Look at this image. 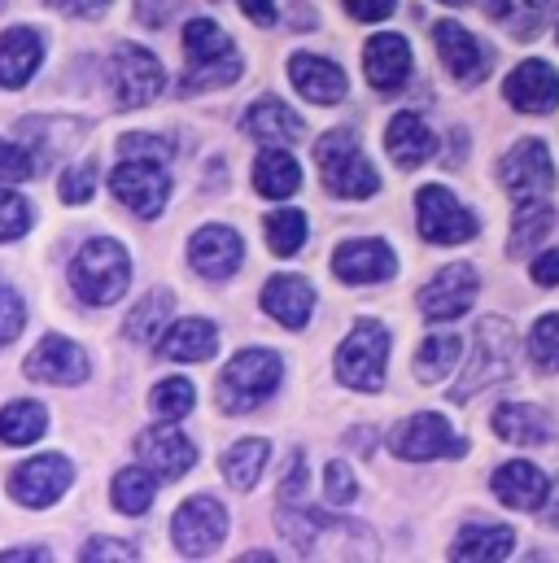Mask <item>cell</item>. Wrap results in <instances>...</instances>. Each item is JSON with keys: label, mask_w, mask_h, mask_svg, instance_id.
I'll return each instance as SVG.
<instances>
[{"label": "cell", "mask_w": 559, "mask_h": 563, "mask_svg": "<svg viewBox=\"0 0 559 563\" xmlns=\"http://www.w3.org/2000/svg\"><path fill=\"white\" fill-rule=\"evenodd\" d=\"M432 44H437L441 66H446L459 84H481V79H485L490 57H485V48L476 44L472 31H463L459 22H437V26H432Z\"/></svg>", "instance_id": "obj_19"}, {"label": "cell", "mask_w": 559, "mask_h": 563, "mask_svg": "<svg viewBox=\"0 0 559 563\" xmlns=\"http://www.w3.org/2000/svg\"><path fill=\"white\" fill-rule=\"evenodd\" d=\"M4 563H26V560H48V551L44 547H18V551H4L0 555Z\"/></svg>", "instance_id": "obj_57"}, {"label": "cell", "mask_w": 559, "mask_h": 563, "mask_svg": "<svg viewBox=\"0 0 559 563\" xmlns=\"http://www.w3.org/2000/svg\"><path fill=\"white\" fill-rule=\"evenodd\" d=\"M188 0H136V18L144 26H166V22H175V13Z\"/></svg>", "instance_id": "obj_51"}, {"label": "cell", "mask_w": 559, "mask_h": 563, "mask_svg": "<svg viewBox=\"0 0 559 563\" xmlns=\"http://www.w3.org/2000/svg\"><path fill=\"white\" fill-rule=\"evenodd\" d=\"M472 301H476V272L468 263H454V267L437 272L419 288V310H424L428 323H450V319L468 314Z\"/></svg>", "instance_id": "obj_14"}, {"label": "cell", "mask_w": 559, "mask_h": 563, "mask_svg": "<svg viewBox=\"0 0 559 563\" xmlns=\"http://www.w3.org/2000/svg\"><path fill=\"white\" fill-rule=\"evenodd\" d=\"M70 459L62 454H40V459H26L13 476H9V489L22 507H53L66 489H70Z\"/></svg>", "instance_id": "obj_15"}, {"label": "cell", "mask_w": 559, "mask_h": 563, "mask_svg": "<svg viewBox=\"0 0 559 563\" xmlns=\"http://www.w3.org/2000/svg\"><path fill=\"white\" fill-rule=\"evenodd\" d=\"M241 13L250 22H259V26H272L276 22V4L272 0H241Z\"/></svg>", "instance_id": "obj_55"}, {"label": "cell", "mask_w": 559, "mask_h": 563, "mask_svg": "<svg viewBox=\"0 0 559 563\" xmlns=\"http://www.w3.org/2000/svg\"><path fill=\"white\" fill-rule=\"evenodd\" d=\"M288 79H293V88L306 97V101H315V106H337L341 97H346V75H341V66L337 62H328V57H315V53H297L293 62H288Z\"/></svg>", "instance_id": "obj_24"}, {"label": "cell", "mask_w": 559, "mask_h": 563, "mask_svg": "<svg viewBox=\"0 0 559 563\" xmlns=\"http://www.w3.org/2000/svg\"><path fill=\"white\" fill-rule=\"evenodd\" d=\"M245 132L254 136L259 144H297L306 136V123L284 106L276 97H263V101H254L250 106V114H245Z\"/></svg>", "instance_id": "obj_28"}, {"label": "cell", "mask_w": 559, "mask_h": 563, "mask_svg": "<svg viewBox=\"0 0 559 563\" xmlns=\"http://www.w3.org/2000/svg\"><path fill=\"white\" fill-rule=\"evenodd\" d=\"M128 284H132V263H128V250L119 241H88L70 263V288L88 306L119 301L128 292Z\"/></svg>", "instance_id": "obj_6"}, {"label": "cell", "mask_w": 559, "mask_h": 563, "mask_svg": "<svg viewBox=\"0 0 559 563\" xmlns=\"http://www.w3.org/2000/svg\"><path fill=\"white\" fill-rule=\"evenodd\" d=\"M529 363L538 372H559V314H542L529 332Z\"/></svg>", "instance_id": "obj_41"}, {"label": "cell", "mask_w": 559, "mask_h": 563, "mask_svg": "<svg viewBox=\"0 0 559 563\" xmlns=\"http://www.w3.org/2000/svg\"><path fill=\"white\" fill-rule=\"evenodd\" d=\"M280 533L288 538L293 551L302 555H376V538L363 525L350 520H328L319 511H280Z\"/></svg>", "instance_id": "obj_3"}, {"label": "cell", "mask_w": 559, "mask_h": 563, "mask_svg": "<svg viewBox=\"0 0 559 563\" xmlns=\"http://www.w3.org/2000/svg\"><path fill=\"white\" fill-rule=\"evenodd\" d=\"M136 450H140V463H144L153 476H162V481H175V476H184V472L197 463L193 441H188L175 423H153V428H144L136 437Z\"/></svg>", "instance_id": "obj_16"}, {"label": "cell", "mask_w": 559, "mask_h": 563, "mask_svg": "<svg viewBox=\"0 0 559 563\" xmlns=\"http://www.w3.org/2000/svg\"><path fill=\"white\" fill-rule=\"evenodd\" d=\"M551 223H556V214H551V206H547L542 197L520 201V210H516V219H512L507 254H512V258H525L534 245H542V236L551 232Z\"/></svg>", "instance_id": "obj_33"}, {"label": "cell", "mask_w": 559, "mask_h": 563, "mask_svg": "<svg viewBox=\"0 0 559 563\" xmlns=\"http://www.w3.org/2000/svg\"><path fill=\"white\" fill-rule=\"evenodd\" d=\"M398 9V0H346V13L354 18V22H381V18H390Z\"/></svg>", "instance_id": "obj_52"}, {"label": "cell", "mask_w": 559, "mask_h": 563, "mask_svg": "<svg viewBox=\"0 0 559 563\" xmlns=\"http://www.w3.org/2000/svg\"><path fill=\"white\" fill-rule=\"evenodd\" d=\"M44 428H48V416L40 402H13L0 411V441L4 445H31L44 437Z\"/></svg>", "instance_id": "obj_36"}, {"label": "cell", "mask_w": 559, "mask_h": 563, "mask_svg": "<svg viewBox=\"0 0 559 563\" xmlns=\"http://www.w3.org/2000/svg\"><path fill=\"white\" fill-rule=\"evenodd\" d=\"M385 148H390V157H394L403 170H416V166H424V162L437 153V141H432V132L424 128L419 114L403 110V114H394L390 128H385Z\"/></svg>", "instance_id": "obj_27"}, {"label": "cell", "mask_w": 559, "mask_h": 563, "mask_svg": "<svg viewBox=\"0 0 559 563\" xmlns=\"http://www.w3.org/2000/svg\"><path fill=\"white\" fill-rule=\"evenodd\" d=\"M119 153L123 157H149V162H171L175 157V144L162 141V136H123Z\"/></svg>", "instance_id": "obj_48"}, {"label": "cell", "mask_w": 559, "mask_h": 563, "mask_svg": "<svg viewBox=\"0 0 559 563\" xmlns=\"http://www.w3.org/2000/svg\"><path fill=\"white\" fill-rule=\"evenodd\" d=\"M162 166H166V162L123 157V162L114 166V175H110L114 197H119L128 210L144 214V219H157L162 206H166V197H171V175H166Z\"/></svg>", "instance_id": "obj_12"}, {"label": "cell", "mask_w": 559, "mask_h": 563, "mask_svg": "<svg viewBox=\"0 0 559 563\" xmlns=\"http://www.w3.org/2000/svg\"><path fill=\"white\" fill-rule=\"evenodd\" d=\"M416 223H419V236H424L428 245H463V241L476 236V214H468V210L450 197V188H441V184L419 188Z\"/></svg>", "instance_id": "obj_10"}, {"label": "cell", "mask_w": 559, "mask_h": 563, "mask_svg": "<svg viewBox=\"0 0 559 563\" xmlns=\"http://www.w3.org/2000/svg\"><path fill=\"white\" fill-rule=\"evenodd\" d=\"M324 494H328L332 507H350V503L359 498V481H354V472H350L346 459H332V463L324 467Z\"/></svg>", "instance_id": "obj_45"}, {"label": "cell", "mask_w": 559, "mask_h": 563, "mask_svg": "<svg viewBox=\"0 0 559 563\" xmlns=\"http://www.w3.org/2000/svg\"><path fill=\"white\" fill-rule=\"evenodd\" d=\"M193 402H197V394H193V380H184V376L157 380V389L149 398V407H153L157 420H184L193 411Z\"/></svg>", "instance_id": "obj_40"}, {"label": "cell", "mask_w": 559, "mask_h": 563, "mask_svg": "<svg viewBox=\"0 0 559 563\" xmlns=\"http://www.w3.org/2000/svg\"><path fill=\"white\" fill-rule=\"evenodd\" d=\"M57 192H62L66 206H84V201H92V192H97V166H92V162H84V166H66Z\"/></svg>", "instance_id": "obj_46"}, {"label": "cell", "mask_w": 559, "mask_h": 563, "mask_svg": "<svg viewBox=\"0 0 559 563\" xmlns=\"http://www.w3.org/2000/svg\"><path fill=\"white\" fill-rule=\"evenodd\" d=\"M44 57V35L31 26H9L0 35V88H22Z\"/></svg>", "instance_id": "obj_25"}, {"label": "cell", "mask_w": 559, "mask_h": 563, "mask_svg": "<svg viewBox=\"0 0 559 563\" xmlns=\"http://www.w3.org/2000/svg\"><path fill=\"white\" fill-rule=\"evenodd\" d=\"M0 4H4V0H0Z\"/></svg>", "instance_id": "obj_59"}, {"label": "cell", "mask_w": 559, "mask_h": 563, "mask_svg": "<svg viewBox=\"0 0 559 563\" xmlns=\"http://www.w3.org/2000/svg\"><path fill=\"white\" fill-rule=\"evenodd\" d=\"M503 184L516 201H529V197H547L556 188V162H551V148L538 136H525L507 157H503Z\"/></svg>", "instance_id": "obj_13"}, {"label": "cell", "mask_w": 559, "mask_h": 563, "mask_svg": "<svg viewBox=\"0 0 559 563\" xmlns=\"http://www.w3.org/2000/svg\"><path fill=\"white\" fill-rule=\"evenodd\" d=\"M385 363H390V332L376 319H359L354 332L337 350L341 385H350L359 394H376V389H385Z\"/></svg>", "instance_id": "obj_7"}, {"label": "cell", "mask_w": 559, "mask_h": 563, "mask_svg": "<svg viewBox=\"0 0 559 563\" xmlns=\"http://www.w3.org/2000/svg\"><path fill=\"white\" fill-rule=\"evenodd\" d=\"M559 0H520V13H512V35L516 40H538V31L556 18Z\"/></svg>", "instance_id": "obj_43"}, {"label": "cell", "mask_w": 559, "mask_h": 563, "mask_svg": "<svg viewBox=\"0 0 559 563\" xmlns=\"http://www.w3.org/2000/svg\"><path fill=\"white\" fill-rule=\"evenodd\" d=\"M22 323H26L22 297H18L9 284H0V345H9V341L22 332Z\"/></svg>", "instance_id": "obj_47"}, {"label": "cell", "mask_w": 559, "mask_h": 563, "mask_svg": "<svg viewBox=\"0 0 559 563\" xmlns=\"http://www.w3.org/2000/svg\"><path fill=\"white\" fill-rule=\"evenodd\" d=\"M267 454H272V445L263 441V437H250V441H237L228 454H223V476L232 481V489H241V494H250L254 485H259V476H263V467H267Z\"/></svg>", "instance_id": "obj_34"}, {"label": "cell", "mask_w": 559, "mask_h": 563, "mask_svg": "<svg viewBox=\"0 0 559 563\" xmlns=\"http://www.w3.org/2000/svg\"><path fill=\"white\" fill-rule=\"evenodd\" d=\"M494 432L503 441H512V445H542V441H551V423H547V416L538 407H529V402L498 407L494 411Z\"/></svg>", "instance_id": "obj_31"}, {"label": "cell", "mask_w": 559, "mask_h": 563, "mask_svg": "<svg viewBox=\"0 0 559 563\" xmlns=\"http://www.w3.org/2000/svg\"><path fill=\"white\" fill-rule=\"evenodd\" d=\"M184 57H188V75L179 79V92L193 97V92H210V88H228L241 79L245 62L237 57L228 31L210 18H193L184 26Z\"/></svg>", "instance_id": "obj_1"}, {"label": "cell", "mask_w": 559, "mask_h": 563, "mask_svg": "<svg viewBox=\"0 0 559 563\" xmlns=\"http://www.w3.org/2000/svg\"><path fill=\"white\" fill-rule=\"evenodd\" d=\"M481 9H485V18L507 22V18H512V9H516V0H481Z\"/></svg>", "instance_id": "obj_56"}, {"label": "cell", "mask_w": 559, "mask_h": 563, "mask_svg": "<svg viewBox=\"0 0 559 563\" xmlns=\"http://www.w3.org/2000/svg\"><path fill=\"white\" fill-rule=\"evenodd\" d=\"M263 310L284 328H306V319L315 310V288L302 276H272L263 288Z\"/></svg>", "instance_id": "obj_26"}, {"label": "cell", "mask_w": 559, "mask_h": 563, "mask_svg": "<svg viewBox=\"0 0 559 563\" xmlns=\"http://www.w3.org/2000/svg\"><path fill=\"white\" fill-rule=\"evenodd\" d=\"M512 372H516V332L503 314H485L472 332V358H468L459 385L450 389V402H472L476 394L494 389Z\"/></svg>", "instance_id": "obj_2"}, {"label": "cell", "mask_w": 559, "mask_h": 563, "mask_svg": "<svg viewBox=\"0 0 559 563\" xmlns=\"http://www.w3.org/2000/svg\"><path fill=\"white\" fill-rule=\"evenodd\" d=\"M516 547V533L507 525H490V520H476V525H463V533L454 538L450 555L454 560H476V563H494L507 560Z\"/></svg>", "instance_id": "obj_30"}, {"label": "cell", "mask_w": 559, "mask_h": 563, "mask_svg": "<svg viewBox=\"0 0 559 563\" xmlns=\"http://www.w3.org/2000/svg\"><path fill=\"white\" fill-rule=\"evenodd\" d=\"M297 184H302V166L280 148V144H267L263 153H259V162H254V188L263 192V197H293L297 192Z\"/></svg>", "instance_id": "obj_32"}, {"label": "cell", "mask_w": 559, "mask_h": 563, "mask_svg": "<svg viewBox=\"0 0 559 563\" xmlns=\"http://www.w3.org/2000/svg\"><path fill=\"white\" fill-rule=\"evenodd\" d=\"M44 166H40V157L35 153H26L22 144H9L0 141V179L4 184H22V179H35Z\"/></svg>", "instance_id": "obj_44"}, {"label": "cell", "mask_w": 559, "mask_h": 563, "mask_svg": "<svg viewBox=\"0 0 559 563\" xmlns=\"http://www.w3.org/2000/svg\"><path fill=\"white\" fill-rule=\"evenodd\" d=\"M280 376H284V363H280L276 350H241L223 376H219V407L228 416H245V411H259L272 394L280 389Z\"/></svg>", "instance_id": "obj_4"}, {"label": "cell", "mask_w": 559, "mask_h": 563, "mask_svg": "<svg viewBox=\"0 0 559 563\" xmlns=\"http://www.w3.org/2000/svg\"><path fill=\"white\" fill-rule=\"evenodd\" d=\"M459 363V336L441 332V336H428L416 354V376L424 385H437L450 376V367Z\"/></svg>", "instance_id": "obj_38"}, {"label": "cell", "mask_w": 559, "mask_h": 563, "mask_svg": "<svg viewBox=\"0 0 559 563\" xmlns=\"http://www.w3.org/2000/svg\"><path fill=\"white\" fill-rule=\"evenodd\" d=\"M223 538H228V511H223L210 494L188 498V503L175 511V520H171V542H175V551L188 555V560H201V555L219 551Z\"/></svg>", "instance_id": "obj_9"}, {"label": "cell", "mask_w": 559, "mask_h": 563, "mask_svg": "<svg viewBox=\"0 0 559 563\" xmlns=\"http://www.w3.org/2000/svg\"><path fill=\"white\" fill-rule=\"evenodd\" d=\"M315 162H319V175H324V184H328L332 197L363 201V197H372L381 188V175L363 157L354 132H328V136H319L315 141Z\"/></svg>", "instance_id": "obj_5"}, {"label": "cell", "mask_w": 559, "mask_h": 563, "mask_svg": "<svg viewBox=\"0 0 559 563\" xmlns=\"http://www.w3.org/2000/svg\"><path fill=\"white\" fill-rule=\"evenodd\" d=\"M153 494H157V485H153V472H144V467H123L110 489V498L123 516H144L153 507Z\"/></svg>", "instance_id": "obj_37"}, {"label": "cell", "mask_w": 559, "mask_h": 563, "mask_svg": "<svg viewBox=\"0 0 559 563\" xmlns=\"http://www.w3.org/2000/svg\"><path fill=\"white\" fill-rule=\"evenodd\" d=\"M503 97L520 110V114H547L559 106V75L556 66L547 62H520L507 84H503Z\"/></svg>", "instance_id": "obj_21"}, {"label": "cell", "mask_w": 559, "mask_h": 563, "mask_svg": "<svg viewBox=\"0 0 559 563\" xmlns=\"http://www.w3.org/2000/svg\"><path fill=\"white\" fill-rule=\"evenodd\" d=\"M171 314H175V297H171L166 288H153L136 310L128 314V328H123V332H128V341L153 345V341H162L157 332H162V328H171Z\"/></svg>", "instance_id": "obj_35"}, {"label": "cell", "mask_w": 559, "mask_h": 563, "mask_svg": "<svg viewBox=\"0 0 559 563\" xmlns=\"http://www.w3.org/2000/svg\"><path fill=\"white\" fill-rule=\"evenodd\" d=\"M84 560H88V563H97V560H119V563H128V560H140V551L132 547V542H114V538H92V542L84 547Z\"/></svg>", "instance_id": "obj_49"}, {"label": "cell", "mask_w": 559, "mask_h": 563, "mask_svg": "<svg viewBox=\"0 0 559 563\" xmlns=\"http://www.w3.org/2000/svg\"><path fill=\"white\" fill-rule=\"evenodd\" d=\"M57 13H70V18H101L110 9V0H48Z\"/></svg>", "instance_id": "obj_53"}, {"label": "cell", "mask_w": 559, "mask_h": 563, "mask_svg": "<svg viewBox=\"0 0 559 563\" xmlns=\"http://www.w3.org/2000/svg\"><path fill=\"white\" fill-rule=\"evenodd\" d=\"M441 4H472V0H441Z\"/></svg>", "instance_id": "obj_58"}, {"label": "cell", "mask_w": 559, "mask_h": 563, "mask_svg": "<svg viewBox=\"0 0 559 563\" xmlns=\"http://www.w3.org/2000/svg\"><path fill=\"white\" fill-rule=\"evenodd\" d=\"M188 263H193V272L206 276V280H228V276H237V267L245 263V245H241V236H237L232 228L210 223V228H201V232L188 241Z\"/></svg>", "instance_id": "obj_17"}, {"label": "cell", "mask_w": 559, "mask_h": 563, "mask_svg": "<svg viewBox=\"0 0 559 563\" xmlns=\"http://www.w3.org/2000/svg\"><path fill=\"white\" fill-rule=\"evenodd\" d=\"M31 232V201L0 188V241H18Z\"/></svg>", "instance_id": "obj_42"}, {"label": "cell", "mask_w": 559, "mask_h": 563, "mask_svg": "<svg viewBox=\"0 0 559 563\" xmlns=\"http://www.w3.org/2000/svg\"><path fill=\"white\" fill-rule=\"evenodd\" d=\"M494 494H498V503H507L512 511H538V507H547V498H551V481H547L542 467H534V463H525V459H512V463H503V467L494 472Z\"/></svg>", "instance_id": "obj_22"}, {"label": "cell", "mask_w": 559, "mask_h": 563, "mask_svg": "<svg viewBox=\"0 0 559 563\" xmlns=\"http://www.w3.org/2000/svg\"><path fill=\"white\" fill-rule=\"evenodd\" d=\"M390 450L398 459L428 463V459H459V454H468V441L454 437V428L441 416L424 411V416H412V420H403L390 432Z\"/></svg>", "instance_id": "obj_11"}, {"label": "cell", "mask_w": 559, "mask_h": 563, "mask_svg": "<svg viewBox=\"0 0 559 563\" xmlns=\"http://www.w3.org/2000/svg\"><path fill=\"white\" fill-rule=\"evenodd\" d=\"M534 280L542 288H556L559 284V250H547L542 258H534Z\"/></svg>", "instance_id": "obj_54"}, {"label": "cell", "mask_w": 559, "mask_h": 563, "mask_svg": "<svg viewBox=\"0 0 559 563\" xmlns=\"http://www.w3.org/2000/svg\"><path fill=\"white\" fill-rule=\"evenodd\" d=\"M215 345H219V332H215V323H206V319H179V323H171V328L162 332V341H157L162 358H175V363H201V358L215 354Z\"/></svg>", "instance_id": "obj_29"}, {"label": "cell", "mask_w": 559, "mask_h": 563, "mask_svg": "<svg viewBox=\"0 0 559 563\" xmlns=\"http://www.w3.org/2000/svg\"><path fill=\"white\" fill-rule=\"evenodd\" d=\"M22 372L40 385H79L88 380V354L66 336H44L35 354L22 363Z\"/></svg>", "instance_id": "obj_18"}, {"label": "cell", "mask_w": 559, "mask_h": 563, "mask_svg": "<svg viewBox=\"0 0 559 563\" xmlns=\"http://www.w3.org/2000/svg\"><path fill=\"white\" fill-rule=\"evenodd\" d=\"M302 494H306V459H302V450H293L288 454V472L280 481V498L284 503H302Z\"/></svg>", "instance_id": "obj_50"}, {"label": "cell", "mask_w": 559, "mask_h": 563, "mask_svg": "<svg viewBox=\"0 0 559 563\" xmlns=\"http://www.w3.org/2000/svg\"><path fill=\"white\" fill-rule=\"evenodd\" d=\"M106 84H110V97L119 110H140L162 92L166 79H162V66L153 53H144L136 44H119L106 66Z\"/></svg>", "instance_id": "obj_8"}, {"label": "cell", "mask_w": 559, "mask_h": 563, "mask_svg": "<svg viewBox=\"0 0 559 563\" xmlns=\"http://www.w3.org/2000/svg\"><path fill=\"white\" fill-rule=\"evenodd\" d=\"M363 70H368V84L376 92H398L412 79V44L398 31L372 35L363 48Z\"/></svg>", "instance_id": "obj_20"}, {"label": "cell", "mask_w": 559, "mask_h": 563, "mask_svg": "<svg viewBox=\"0 0 559 563\" xmlns=\"http://www.w3.org/2000/svg\"><path fill=\"white\" fill-rule=\"evenodd\" d=\"M332 272L346 284H376L398 272V258L385 241H350L332 254Z\"/></svg>", "instance_id": "obj_23"}, {"label": "cell", "mask_w": 559, "mask_h": 563, "mask_svg": "<svg viewBox=\"0 0 559 563\" xmlns=\"http://www.w3.org/2000/svg\"><path fill=\"white\" fill-rule=\"evenodd\" d=\"M267 245L276 258H293L306 245V214L302 210H272L267 214Z\"/></svg>", "instance_id": "obj_39"}]
</instances>
